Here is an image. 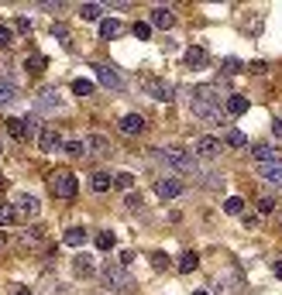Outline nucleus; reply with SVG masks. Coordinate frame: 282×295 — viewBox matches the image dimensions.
Masks as SVG:
<instances>
[{
    "instance_id": "nucleus-27",
    "label": "nucleus",
    "mask_w": 282,
    "mask_h": 295,
    "mask_svg": "<svg viewBox=\"0 0 282 295\" xmlns=\"http://www.w3.org/2000/svg\"><path fill=\"white\" fill-rule=\"evenodd\" d=\"M186 66L190 69H203L206 66V52L203 48H186Z\"/></svg>"
},
{
    "instance_id": "nucleus-53",
    "label": "nucleus",
    "mask_w": 282,
    "mask_h": 295,
    "mask_svg": "<svg viewBox=\"0 0 282 295\" xmlns=\"http://www.w3.org/2000/svg\"><path fill=\"white\" fill-rule=\"evenodd\" d=\"M279 227H282V213H279Z\"/></svg>"
},
{
    "instance_id": "nucleus-17",
    "label": "nucleus",
    "mask_w": 282,
    "mask_h": 295,
    "mask_svg": "<svg viewBox=\"0 0 282 295\" xmlns=\"http://www.w3.org/2000/svg\"><path fill=\"white\" fill-rule=\"evenodd\" d=\"M258 179L275 185V189H282V161H275V165H258Z\"/></svg>"
},
{
    "instance_id": "nucleus-26",
    "label": "nucleus",
    "mask_w": 282,
    "mask_h": 295,
    "mask_svg": "<svg viewBox=\"0 0 282 295\" xmlns=\"http://www.w3.org/2000/svg\"><path fill=\"white\" fill-rule=\"evenodd\" d=\"M196 268H200V254H196V250H186L179 258V271L190 275V271H196Z\"/></svg>"
},
{
    "instance_id": "nucleus-7",
    "label": "nucleus",
    "mask_w": 282,
    "mask_h": 295,
    "mask_svg": "<svg viewBox=\"0 0 282 295\" xmlns=\"http://www.w3.org/2000/svg\"><path fill=\"white\" fill-rule=\"evenodd\" d=\"M220 155H224V144H220L217 137H210V134L196 137V148H193V158H196V161H200V158H203V161H217Z\"/></svg>"
},
{
    "instance_id": "nucleus-35",
    "label": "nucleus",
    "mask_w": 282,
    "mask_h": 295,
    "mask_svg": "<svg viewBox=\"0 0 282 295\" xmlns=\"http://www.w3.org/2000/svg\"><path fill=\"white\" fill-rule=\"evenodd\" d=\"M62 151H66V155H72V158H83V155H86V144H83V141H66V144H62Z\"/></svg>"
},
{
    "instance_id": "nucleus-9",
    "label": "nucleus",
    "mask_w": 282,
    "mask_h": 295,
    "mask_svg": "<svg viewBox=\"0 0 282 295\" xmlns=\"http://www.w3.org/2000/svg\"><path fill=\"white\" fill-rule=\"evenodd\" d=\"M182 179H176V175H162V179H155V196H162V199H176V196H182Z\"/></svg>"
},
{
    "instance_id": "nucleus-51",
    "label": "nucleus",
    "mask_w": 282,
    "mask_h": 295,
    "mask_svg": "<svg viewBox=\"0 0 282 295\" xmlns=\"http://www.w3.org/2000/svg\"><path fill=\"white\" fill-rule=\"evenodd\" d=\"M193 295H206V292H203V288H196V292H193Z\"/></svg>"
},
{
    "instance_id": "nucleus-47",
    "label": "nucleus",
    "mask_w": 282,
    "mask_h": 295,
    "mask_svg": "<svg viewBox=\"0 0 282 295\" xmlns=\"http://www.w3.org/2000/svg\"><path fill=\"white\" fill-rule=\"evenodd\" d=\"M272 131H275V137H282V117L275 120V127H272Z\"/></svg>"
},
{
    "instance_id": "nucleus-25",
    "label": "nucleus",
    "mask_w": 282,
    "mask_h": 295,
    "mask_svg": "<svg viewBox=\"0 0 282 295\" xmlns=\"http://www.w3.org/2000/svg\"><path fill=\"white\" fill-rule=\"evenodd\" d=\"M86 237H90V234H86L83 227H69V230H66V237H62V240H66L69 247H83V244H86Z\"/></svg>"
},
{
    "instance_id": "nucleus-31",
    "label": "nucleus",
    "mask_w": 282,
    "mask_h": 295,
    "mask_svg": "<svg viewBox=\"0 0 282 295\" xmlns=\"http://www.w3.org/2000/svg\"><path fill=\"white\" fill-rule=\"evenodd\" d=\"M220 144H227V148H245V144H248V137L241 134L237 127H231V131H227V137L220 141Z\"/></svg>"
},
{
    "instance_id": "nucleus-42",
    "label": "nucleus",
    "mask_w": 282,
    "mask_h": 295,
    "mask_svg": "<svg viewBox=\"0 0 282 295\" xmlns=\"http://www.w3.org/2000/svg\"><path fill=\"white\" fill-rule=\"evenodd\" d=\"M152 264H155L158 271H165V268H169V254H162V250H155V254H152Z\"/></svg>"
},
{
    "instance_id": "nucleus-10",
    "label": "nucleus",
    "mask_w": 282,
    "mask_h": 295,
    "mask_svg": "<svg viewBox=\"0 0 282 295\" xmlns=\"http://www.w3.org/2000/svg\"><path fill=\"white\" fill-rule=\"evenodd\" d=\"M93 72H97V79L107 86V90H124V79H121V72L114 66H107V62H97L93 66Z\"/></svg>"
},
{
    "instance_id": "nucleus-45",
    "label": "nucleus",
    "mask_w": 282,
    "mask_h": 295,
    "mask_svg": "<svg viewBox=\"0 0 282 295\" xmlns=\"http://www.w3.org/2000/svg\"><path fill=\"white\" fill-rule=\"evenodd\" d=\"M131 261H135V254H131V250H124V254H121V268H127Z\"/></svg>"
},
{
    "instance_id": "nucleus-40",
    "label": "nucleus",
    "mask_w": 282,
    "mask_h": 295,
    "mask_svg": "<svg viewBox=\"0 0 282 295\" xmlns=\"http://www.w3.org/2000/svg\"><path fill=\"white\" fill-rule=\"evenodd\" d=\"M255 206H258V216H269L272 209H275V199H272V196H258V203H255Z\"/></svg>"
},
{
    "instance_id": "nucleus-22",
    "label": "nucleus",
    "mask_w": 282,
    "mask_h": 295,
    "mask_svg": "<svg viewBox=\"0 0 282 295\" xmlns=\"http://www.w3.org/2000/svg\"><path fill=\"white\" fill-rule=\"evenodd\" d=\"M114 185V175H107V172H93L90 175V189L93 193H110Z\"/></svg>"
},
{
    "instance_id": "nucleus-33",
    "label": "nucleus",
    "mask_w": 282,
    "mask_h": 295,
    "mask_svg": "<svg viewBox=\"0 0 282 295\" xmlns=\"http://www.w3.org/2000/svg\"><path fill=\"white\" fill-rule=\"evenodd\" d=\"M45 66H48L45 55H28V62H24V69H28V72H34V76H38V72H45Z\"/></svg>"
},
{
    "instance_id": "nucleus-39",
    "label": "nucleus",
    "mask_w": 282,
    "mask_h": 295,
    "mask_svg": "<svg viewBox=\"0 0 282 295\" xmlns=\"http://www.w3.org/2000/svg\"><path fill=\"white\" fill-rule=\"evenodd\" d=\"M131 34H135L138 41H148V38H152V28H148V21H138L135 28H131Z\"/></svg>"
},
{
    "instance_id": "nucleus-13",
    "label": "nucleus",
    "mask_w": 282,
    "mask_h": 295,
    "mask_svg": "<svg viewBox=\"0 0 282 295\" xmlns=\"http://www.w3.org/2000/svg\"><path fill=\"white\" fill-rule=\"evenodd\" d=\"M38 151H45V155H52V151H62V137H59V131H52V127L38 131Z\"/></svg>"
},
{
    "instance_id": "nucleus-28",
    "label": "nucleus",
    "mask_w": 282,
    "mask_h": 295,
    "mask_svg": "<svg viewBox=\"0 0 282 295\" xmlns=\"http://www.w3.org/2000/svg\"><path fill=\"white\" fill-rule=\"evenodd\" d=\"M14 100H17V86H11V82L0 79V110H4V107H11Z\"/></svg>"
},
{
    "instance_id": "nucleus-11",
    "label": "nucleus",
    "mask_w": 282,
    "mask_h": 295,
    "mask_svg": "<svg viewBox=\"0 0 282 295\" xmlns=\"http://www.w3.org/2000/svg\"><path fill=\"white\" fill-rule=\"evenodd\" d=\"M214 288H217V295H237V292H241V288H245V282H241V275H231V271H224V275H220V278H217V285H214Z\"/></svg>"
},
{
    "instance_id": "nucleus-3",
    "label": "nucleus",
    "mask_w": 282,
    "mask_h": 295,
    "mask_svg": "<svg viewBox=\"0 0 282 295\" xmlns=\"http://www.w3.org/2000/svg\"><path fill=\"white\" fill-rule=\"evenodd\" d=\"M48 189H52V196H59V199H72V196L79 193V179L69 168H55L48 175Z\"/></svg>"
},
{
    "instance_id": "nucleus-44",
    "label": "nucleus",
    "mask_w": 282,
    "mask_h": 295,
    "mask_svg": "<svg viewBox=\"0 0 282 295\" xmlns=\"http://www.w3.org/2000/svg\"><path fill=\"white\" fill-rule=\"evenodd\" d=\"M124 206L131 209V213H138V209H141V196H138V193H131V196L124 199Z\"/></svg>"
},
{
    "instance_id": "nucleus-49",
    "label": "nucleus",
    "mask_w": 282,
    "mask_h": 295,
    "mask_svg": "<svg viewBox=\"0 0 282 295\" xmlns=\"http://www.w3.org/2000/svg\"><path fill=\"white\" fill-rule=\"evenodd\" d=\"M4 189H7V179H4V175H0V193H4Z\"/></svg>"
},
{
    "instance_id": "nucleus-24",
    "label": "nucleus",
    "mask_w": 282,
    "mask_h": 295,
    "mask_svg": "<svg viewBox=\"0 0 282 295\" xmlns=\"http://www.w3.org/2000/svg\"><path fill=\"white\" fill-rule=\"evenodd\" d=\"M196 175H200V185H206V189H224V175H220V172H196Z\"/></svg>"
},
{
    "instance_id": "nucleus-38",
    "label": "nucleus",
    "mask_w": 282,
    "mask_h": 295,
    "mask_svg": "<svg viewBox=\"0 0 282 295\" xmlns=\"http://www.w3.org/2000/svg\"><path fill=\"white\" fill-rule=\"evenodd\" d=\"M114 185H117V189H131V185H135V175H131V172H117V175H114Z\"/></svg>"
},
{
    "instance_id": "nucleus-14",
    "label": "nucleus",
    "mask_w": 282,
    "mask_h": 295,
    "mask_svg": "<svg viewBox=\"0 0 282 295\" xmlns=\"http://www.w3.org/2000/svg\"><path fill=\"white\" fill-rule=\"evenodd\" d=\"M42 114H59V110H66V103L59 100V93L55 90H45L42 96H38V103H34Z\"/></svg>"
},
{
    "instance_id": "nucleus-41",
    "label": "nucleus",
    "mask_w": 282,
    "mask_h": 295,
    "mask_svg": "<svg viewBox=\"0 0 282 295\" xmlns=\"http://www.w3.org/2000/svg\"><path fill=\"white\" fill-rule=\"evenodd\" d=\"M72 93H76V96H90V93H93V82H90V79H76V82H72Z\"/></svg>"
},
{
    "instance_id": "nucleus-32",
    "label": "nucleus",
    "mask_w": 282,
    "mask_h": 295,
    "mask_svg": "<svg viewBox=\"0 0 282 295\" xmlns=\"http://www.w3.org/2000/svg\"><path fill=\"white\" fill-rule=\"evenodd\" d=\"M100 14H103L100 4H83V7H79V17H83V21H100Z\"/></svg>"
},
{
    "instance_id": "nucleus-37",
    "label": "nucleus",
    "mask_w": 282,
    "mask_h": 295,
    "mask_svg": "<svg viewBox=\"0 0 282 295\" xmlns=\"http://www.w3.org/2000/svg\"><path fill=\"white\" fill-rule=\"evenodd\" d=\"M241 69H245V62H241V58H234V55L224 58V76H237Z\"/></svg>"
},
{
    "instance_id": "nucleus-16",
    "label": "nucleus",
    "mask_w": 282,
    "mask_h": 295,
    "mask_svg": "<svg viewBox=\"0 0 282 295\" xmlns=\"http://www.w3.org/2000/svg\"><path fill=\"white\" fill-rule=\"evenodd\" d=\"M83 144H86V155H100V158H107V155L114 151V148H110V141H107L103 134H90L86 141H83Z\"/></svg>"
},
{
    "instance_id": "nucleus-20",
    "label": "nucleus",
    "mask_w": 282,
    "mask_h": 295,
    "mask_svg": "<svg viewBox=\"0 0 282 295\" xmlns=\"http://www.w3.org/2000/svg\"><path fill=\"white\" fill-rule=\"evenodd\" d=\"M224 114L227 117H241V114H248V100L245 96H237V93H231L224 100Z\"/></svg>"
},
{
    "instance_id": "nucleus-18",
    "label": "nucleus",
    "mask_w": 282,
    "mask_h": 295,
    "mask_svg": "<svg viewBox=\"0 0 282 295\" xmlns=\"http://www.w3.org/2000/svg\"><path fill=\"white\" fill-rule=\"evenodd\" d=\"M251 155H255V161H258V165H275V161H282L279 151H275L272 144H251Z\"/></svg>"
},
{
    "instance_id": "nucleus-2",
    "label": "nucleus",
    "mask_w": 282,
    "mask_h": 295,
    "mask_svg": "<svg viewBox=\"0 0 282 295\" xmlns=\"http://www.w3.org/2000/svg\"><path fill=\"white\" fill-rule=\"evenodd\" d=\"M100 282H103V288L114 292V295H127V292L138 288L135 275L127 271V268H121V264H103L100 268Z\"/></svg>"
},
{
    "instance_id": "nucleus-29",
    "label": "nucleus",
    "mask_w": 282,
    "mask_h": 295,
    "mask_svg": "<svg viewBox=\"0 0 282 295\" xmlns=\"http://www.w3.org/2000/svg\"><path fill=\"white\" fill-rule=\"evenodd\" d=\"M52 34L59 38V45H62V48H72V34H69V28H66L62 21H55V24H52Z\"/></svg>"
},
{
    "instance_id": "nucleus-50",
    "label": "nucleus",
    "mask_w": 282,
    "mask_h": 295,
    "mask_svg": "<svg viewBox=\"0 0 282 295\" xmlns=\"http://www.w3.org/2000/svg\"><path fill=\"white\" fill-rule=\"evenodd\" d=\"M14 295H31V292H28V288H17V292H14Z\"/></svg>"
},
{
    "instance_id": "nucleus-5",
    "label": "nucleus",
    "mask_w": 282,
    "mask_h": 295,
    "mask_svg": "<svg viewBox=\"0 0 282 295\" xmlns=\"http://www.w3.org/2000/svg\"><path fill=\"white\" fill-rule=\"evenodd\" d=\"M141 90H145L152 100H162V103L176 100V86L165 82V79H158V76H141Z\"/></svg>"
},
{
    "instance_id": "nucleus-46",
    "label": "nucleus",
    "mask_w": 282,
    "mask_h": 295,
    "mask_svg": "<svg viewBox=\"0 0 282 295\" xmlns=\"http://www.w3.org/2000/svg\"><path fill=\"white\" fill-rule=\"evenodd\" d=\"M272 271H275V278H282V261H275V264H272Z\"/></svg>"
},
{
    "instance_id": "nucleus-43",
    "label": "nucleus",
    "mask_w": 282,
    "mask_h": 295,
    "mask_svg": "<svg viewBox=\"0 0 282 295\" xmlns=\"http://www.w3.org/2000/svg\"><path fill=\"white\" fill-rule=\"evenodd\" d=\"M14 41V34H11V28H7V24H0V48H7Z\"/></svg>"
},
{
    "instance_id": "nucleus-4",
    "label": "nucleus",
    "mask_w": 282,
    "mask_h": 295,
    "mask_svg": "<svg viewBox=\"0 0 282 295\" xmlns=\"http://www.w3.org/2000/svg\"><path fill=\"white\" fill-rule=\"evenodd\" d=\"M193 114L200 117V120H206V124H214V127L227 124L224 107H220V103H210V100H196V96H193Z\"/></svg>"
},
{
    "instance_id": "nucleus-1",
    "label": "nucleus",
    "mask_w": 282,
    "mask_h": 295,
    "mask_svg": "<svg viewBox=\"0 0 282 295\" xmlns=\"http://www.w3.org/2000/svg\"><path fill=\"white\" fill-rule=\"evenodd\" d=\"M152 161L169 165L172 172H182V175H196V172H200V161L193 158V151H182V148H155V151H152Z\"/></svg>"
},
{
    "instance_id": "nucleus-19",
    "label": "nucleus",
    "mask_w": 282,
    "mask_h": 295,
    "mask_svg": "<svg viewBox=\"0 0 282 295\" xmlns=\"http://www.w3.org/2000/svg\"><path fill=\"white\" fill-rule=\"evenodd\" d=\"M124 34V24L117 21V17H103L100 21V38L103 41H114V38H121Z\"/></svg>"
},
{
    "instance_id": "nucleus-15",
    "label": "nucleus",
    "mask_w": 282,
    "mask_h": 295,
    "mask_svg": "<svg viewBox=\"0 0 282 295\" xmlns=\"http://www.w3.org/2000/svg\"><path fill=\"white\" fill-rule=\"evenodd\" d=\"M117 127H121V134H127V137H138L141 131H145V117H141V114H124Z\"/></svg>"
},
{
    "instance_id": "nucleus-34",
    "label": "nucleus",
    "mask_w": 282,
    "mask_h": 295,
    "mask_svg": "<svg viewBox=\"0 0 282 295\" xmlns=\"http://www.w3.org/2000/svg\"><path fill=\"white\" fill-rule=\"evenodd\" d=\"M114 244H117V237H114L110 230H100V234H97V247L100 250H114Z\"/></svg>"
},
{
    "instance_id": "nucleus-36",
    "label": "nucleus",
    "mask_w": 282,
    "mask_h": 295,
    "mask_svg": "<svg viewBox=\"0 0 282 295\" xmlns=\"http://www.w3.org/2000/svg\"><path fill=\"white\" fill-rule=\"evenodd\" d=\"M224 213L227 216H237V213H245V199H237V196H231L224 203Z\"/></svg>"
},
{
    "instance_id": "nucleus-21",
    "label": "nucleus",
    "mask_w": 282,
    "mask_h": 295,
    "mask_svg": "<svg viewBox=\"0 0 282 295\" xmlns=\"http://www.w3.org/2000/svg\"><path fill=\"white\" fill-rule=\"evenodd\" d=\"M45 244V230L42 227H28L21 234V247H42Z\"/></svg>"
},
{
    "instance_id": "nucleus-6",
    "label": "nucleus",
    "mask_w": 282,
    "mask_h": 295,
    "mask_svg": "<svg viewBox=\"0 0 282 295\" xmlns=\"http://www.w3.org/2000/svg\"><path fill=\"white\" fill-rule=\"evenodd\" d=\"M7 134L24 144V141H31V137L38 134V120H34V117H11V120H7Z\"/></svg>"
},
{
    "instance_id": "nucleus-48",
    "label": "nucleus",
    "mask_w": 282,
    "mask_h": 295,
    "mask_svg": "<svg viewBox=\"0 0 282 295\" xmlns=\"http://www.w3.org/2000/svg\"><path fill=\"white\" fill-rule=\"evenodd\" d=\"M7 247V234H0V250Z\"/></svg>"
},
{
    "instance_id": "nucleus-52",
    "label": "nucleus",
    "mask_w": 282,
    "mask_h": 295,
    "mask_svg": "<svg viewBox=\"0 0 282 295\" xmlns=\"http://www.w3.org/2000/svg\"><path fill=\"white\" fill-rule=\"evenodd\" d=\"M0 155H4V141H0Z\"/></svg>"
},
{
    "instance_id": "nucleus-8",
    "label": "nucleus",
    "mask_w": 282,
    "mask_h": 295,
    "mask_svg": "<svg viewBox=\"0 0 282 295\" xmlns=\"http://www.w3.org/2000/svg\"><path fill=\"white\" fill-rule=\"evenodd\" d=\"M11 206H14V213L21 216V220L24 216H38L42 213V203H38V196H31V193H17Z\"/></svg>"
},
{
    "instance_id": "nucleus-12",
    "label": "nucleus",
    "mask_w": 282,
    "mask_h": 295,
    "mask_svg": "<svg viewBox=\"0 0 282 295\" xmlns=\"http://www.w3.org/2000/svg\"><path fill=\"white\" fill-rule=\"evenodd\" d=\"M172 24H176L172 7H155V11H152V17H148V28H158V31H169Z\"/></svg>"
},
{
    "instance_id": "nucleus-23",
    "label": "nucleus",
    "mask_w": 282,
    "mask_h": 295,
    "mask_svg": "<svg viewBox=\"0 0 282 295\" xmlns=\"http://www.w3.org/2000/svg\"><path fill=\"white\" fill-rule=\"evenodd\" d=\"M72 271H76L79 278H93V271H97V268H93V258L90 254H79L76 261H72Z\"/></svg>"
},
{
    "instance_id": "nucleus-30",
    "label": "nucleus",
    "mask_w": 282,
    "mask_h": 295,
    "mask_svg": "<svg viewBox=\"0 0 282 295\" xmlns=\"http://www.w3.org/2000/svg\"><path fill=\"white\" fill-rule=\"evenodd\" d=\"M17 220H21V216L14 213V206H11V203H0V227H14Z\"/></svg>"
}]
</instances>
